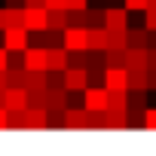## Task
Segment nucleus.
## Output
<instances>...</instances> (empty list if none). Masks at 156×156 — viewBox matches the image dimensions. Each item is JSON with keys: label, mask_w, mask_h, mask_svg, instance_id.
I'll return each instance as SVG.
<instances>
[{"label": "nucleus", "mask_w": 156, "mask_h": 156, "mask_svg": "<svg viewBox=\"0 0 156 156\" xmlns=\"http://www.w3.org/2000/svg\"><path fill=\"white\" fill-rule=\"evenodd\" d=\"M3 46L9 52H25L31 46V31L25 25H16V28H3Z\"/></svg>", "instance_id": "1"}, {"label": "nucleus", "mask_w": 156, "mask_h": 156, "mask_svg": "<svg viewBox=\"0 0 156 156\" xmlns=\"http://www.w3.org/2000/svg\"><path fill=\"white\" fill-rule=\"evenodd\" d=\"M61 43H64L70 52L89 49V25H67V28H64V37H61Z\"/></svg>", "instance_id": "2"}, {"label": "nucleus", "mask_w": 156, "mask_h": 156, "mask_svg": "<svg viewBox=\"0 0 156 156\" xmlns=\"http://www.w3.org/2000/svg\"><path fill=\"white\" fill-rule=\"evenodd\" d=\"M83 107L89 113H104L107 110V86H89L83 92Z\"/></svg>", "instance_id": "3"}, {"label": "nucleus", "mask_w": 156, "mask_h": 156, "mask_svg": "<svg viewBox=\"0 0 156 156\" xmlns=\"http://www.w3.org/2000/svg\"><path fill=\"white\" fill-rule=\"evenodd\" d=\"M92 83H89V67H67L64 70V89L67 92H86Z\"/></svg>", "instance_id": "4"}, {"label": "nucleus", "mask_w": 156, "mask_h": 156, "mask_svg": "<svg viewBox=\"0 0 156 156\" xmlns=\"http://www.w3.org/2000/svg\"><path fill=\"white\" fill-rule=\"evenodd\" d=\"M25 28L31 34L46 31L49 28V9L46 6H25Z\"/></svg>", "instance_id": "5"}, {"label": "nucleus", "mask_w": 156, "mask_h": 156, "mask_svg": "<svg viewBox=\"0 0 156 156\" xmlns=\"http://www.w3.org/2000/svg\"><path fill=\"white\" fill-rule=\"evenodd\" d=\"M31 104V95H28V89L25 86H6V92H3V107L12 113V110H25Z\"/></svg>", "instance_id": "6"}, {"label": "nucleus", "mask_w": 156, "mask_h": 156, "mask_svg": "<svg viewBox=\"0 0 156 156\" xmlns=\"http://www.w3.org/2000/svg\"><path fill=\"white\" fill-rule=\"evenodd\" d=\"M70 49L67 46H46V70H67Z\"/></svg>", "instance_id": "7"}, {"label": "nucleus", "mask_w": 156, "mask_h": 156, "mask_svg": "<svg viewBox=\"0 0 156 156\" xmlns=\"http://www.w3.org/2000/svg\"><path fill=\"white\" fill-rule=\"evenodd\" d=\"M104 28L107 31H129V9L126 6H107L104 9Z\"/></svg>", "instance_id": "8"}, {"label": "nucleus", "mask_w": 156, "mask_h": 156, "mask_svg": "<svg viewBox=\"0 0 156 156\" xmlns=\"http://www.w3.org/2000/svg\"><path fill=\"white\" fill-rule=\"evenodd\" d=\"M25 129H34V132L49 129V110L37 107V104H28L25 107Z\"/></svg>", "instance_id": "9"}, {"label": "nucleus", "mask_w": 156, "mask_h": 156, "mask_svg": "<svg viewBox=\"0 0 156 156\" xmlns=\"http://www.w3.org/2000/svg\"><path fill=\"white\" fill-rule=\"evenodd\" d=\"M104 86L107 89L129 92V67H107L104 70Z\"/></svg>", "instance_id": "10"}, {"label": "nucleus", "mask_w": 156, "mask_h": 156, "mask_svg": "<svg viewBox=\"0 0 156 156\" xmlns=\"http://www.w3.org/2000/svg\"><path fill=\"white\" fill-rule=\"evenodd\" d=\"M25 70H46V46L25 49Z\"/></svg>", "instance_id": "11"}, {"label": "nucleus", "mask_w": 156, "mask_h": 156, "mask_svg": "<svg viewBox=\"0 0 156 156\" xmlns=\"http://www.w3.org/2000/svg\"><path fill=\"white\" fill-rule=\"evenodd\" d=\"M64 129H89V110L86 107H67Z\"/></svg>", "instance_id": "12"}, {"label": "nucleus", "mask_w": 156, "mask_h": 156, "mask_svg": "<svg viewBox=\"0 0 156 156\" xmlns=\"http://www.w3.org/2000/svg\"><path fill=\"white\" fill-rule=\"evenodd\" d=\"M129 126V110H104V129H113V132H119V129H126Z\"/></svg>", "instance_id": "13"}, {"label": "nucleus", "mask_w": 156, "mask_h": 156, "mask_svg": "<svg viewBox=\"0 0 156 156\" xmlns=\"http://www.w3.org/2000/svg\"><path fill=\"white\" fill-rule=\"evenodd\" d=\"M107 107H110V110H129V92L107 89Z\"/></svg>", "instance_id": "14"}, {"label": "nucleus", "mask_w": 156, "mask_h": 156, "mask_svg": "<svg viewBox=\"0 0 156 156\" xmlns=\"http://www.w3.org/2000/svg\"><path fill=\"white\" fill-rule=\"evenodd\" d=\"M89 49H107V28H89Z\"/></svg>", "instance_id": "15"}, {"label": "nucleus", "mask_w": 156, "mask_h": 156, "mask_svg": "<svg viewBox=\"0 0 156 156\" xmlns=\"http://www.w3.org/2000/svg\"><path fill=\"white\" fill-rule=\"evenodd\" d=\"M3 16H6V28L25 25V6H3Z\"/></svg>", "instance_id": "16"}, {"label": "nucleus", "mask_w": 156, "mask_h": 156, "mask_svg": "<svg viewBox=\"0 0 156 156\" xmlns=\"http://www.w3.org/2000/svg\"><path fill=\"white\" fill-rule=\"evenodd\" d=\"M129 46H147L150 43V31L147 28H129Z\"/></svg>", "instance_id": "17"}, {"label": "nucleus", "mask_w": 156, "mask_h": 156, "mask_svg": "<svg viewBox=\"0 0 156 156\" xmlns=\"http://www.w3.org/2000/svg\"><path fill=\"white\" fill-rule=\"evenodd\" d=\"M107 49H129V34L126 31H107Z\"/></svg>", "instance_id": "18"}, {"label": "nucleus", "mask_w": 156, "mask_h": 156, "mask_svg": "<svg viewBox=\"0 0 156 156\" xmlns=\"http://www.w3.org/2000/svg\"><path fill=\"white\" fill-rule=\"evenodd\" d=\"M129 107L135 110H147V89H129Z\"/></svg>", "instance_id": "19"}, {"label": "nucleus", "mask_w": 156, "mask_h": 156, "mask_svg": "<svg viewBox=\"0 0 156 156\" xmlns=\"http://www.w3.org/2000/svg\"><path fill=\"white\" fill-rule=\"evenodd\" d=\"M129 89H147V92H150L147 70H129Z\"/></svg>", "instance_id": "20"}, {"label": "nucleus", "mask_w": 156, "mask_h": 156, "mask_svg": "<svg viewBox=\"0 0 156 156\" xmlns=\"http://www.w3.org/2000/svg\"><path fill=\"white\" fill-rule=\"evenodd\" d=\"M107 67H126V49H104Z\"/></svg>", "instance_id": "21"}, {"label": "nucleus", "mask_w": 156, "mask_h": 156, "mask_svg": "<svg viewBox=\"0 0 156 156\" xmlns=\"http://www.w3.org/2000/svg\"><path fill=\"white\" fill-rule=\"evenodd\" d=\"M144 28L147 31H156V3H150L144 9Z\"/></svg>", "instance_id": "22"}, {"label": "nucleus", "mask_w": 156, "mask_h": 156, "mask_svg": "<svg viewBox=\"0 0 156 156\" xmlns=\"http://www.w3.org/2000/svg\"><path fill=\"white\" fill-rule=\"evenodd\" d=\"M122 6H126L129 12H144V9L150 6V0H122Z\"/></svg>", "instance_id": "23"}, {"label": "nucleus", "mask_w": 156, "mask_h": 156, "mask_svg": "<svg viewBox=\"0 0 156 156\" xmlns=\"http://www.w3.org/2000/svg\"><path fill=\"white\" fill-rule=\"evenodd\" d=\"M86 25H89V28H98V25H104V12L86 9Z\"/></svg>", "instance_id": "24"}, {"label": "nucleus", "mask_w": 156, "mask_h": 156, "mask_svg": "<svg viewBox=\"0 0 156 156\" xmlns=\"http://www.w3.org/2000/svg\"><path fill=\"white\" fill-rule=\"evenodd\" d=\"M144 129L156 132V107H147V110H144Z\"/></svg>", "instance_id": "25"}, {"label": "nucleus", "mask_w": 156, "mask_h": 156, "mask_svg": "<svg viewBox=\"0 0 156 156\" xmlns=\"http://www.w3.org/2000/svg\"><path fill=\"white\" fill-rule=\"evenodd\" d=\"M129 126H144V110L129 107Z\"/></svg>", "instance_id": "26"}, {"label": "nucleus", "mask_w": 156, "mask_h": 156, "mask_svg": "<svg viewBox=\"0 0 156 156\" xmlns=\"http://www.w3.org/2000/svg\"><path fill=\"white\" fill-rule=\"evenodd\" d=\"M67 9H70V12H80V9H89V0H67Z\"/></svg>", "instance_id": "27"}, {"label": "nucleus", "mask_w": 156, "mask_h": 156, "mask_svg": "<svg viewBox=\"0 0 156 156\" xmlns=\"http://www.w3.org/2000/svg\"><path fill=\"white\" fill-rule=\"evenodd\" d=\"M6 67H9V49L0 43V70H6Z\"/></svg>", "instance_id": "28"}, {"label": "nucleus", "mask_w": 156, "mask_h": 156, "mask_svg": "<svg viewBox=\"0 0 156 156\" xmlns=\"http://www.w3.org/2000/svg\"><path fill=\"white\" fill-rule=\"evenodd\" d=\"M3 129H9V110L0 107V132H3Z\"/></svg>", "instance_id": "29"}, {"label": "nucleus", "mask_w": 156, "mask_h": 156, "mask_svg": "<svg viewBox=\"0 0 156 156\" xmlns=\"http://www.w3.org/2000/svg\"><path fill=\"white\" fill-rule=\"evenodd\" d=\"M46 9H67V0H46Z\"/></svg>", "instance_id": "30"}, {"label": "nucleus", "mask_w": 156, "mask_h": 156, "mask_svg": "<svg viewBox=\"0 0 156 156\" xmlns=\"http://www.w3.org/2000/svg\"><path fill=\"white\" fill-rule=\"evenodd\" d=\"M6 86H9V76H6V70H0V92H6Z\"/></svg>", "instance_id": "31"}, {"label": "nucleus", "mask_w": 156, "mask_h": 156, "mask_svg": "<svg viewBox=\"0 0 156 156\" xmlns=\"http://www.w3.org/2000/svg\"><path fill=\"white\" fill-rule=\"evenodd\" d=\"M25 6H46V0H25Z\"/></svg>", "instance_id": "32"}, {"label": "nucleus", "mask_w": 156, "mask_h": 156, "mask_svg": "<svg viewBox=\"0 0 156 156\" xmlns=\"http://www.w3.org/2000/svg\"><path fill=\"white\" fill-rule=\"evenodd\" d=\"M6 6H25V0H3Z\"/></svg>", "instance_id": "33"}, {"label": "nucleus", "mask_w": 156, "mask_h": 156, "mask_svg": "<svg viewBox=\"0 0 156 156\" xmlns=\"http://www.w3.org/2000/svg\"><path fill=\"white\" fill-rule=\"evenodd\" d=\"M6 28V16H3V6H0V31Z\"/></svg>", "instance_id": "34"}, {"label": "nucleus", "mask_w": 156, "mask_h": 156, "mask_svg": "<svg viewBox=\"0 0 156 156\" xmlns=\"http://www.w3.org/2000/svg\"><path fill=\"white\" fill-rule=\"evenodd\" d=\"M0 107H3V92H0Z\"/></svg>", "instance_id": "35"}]
</instances>
